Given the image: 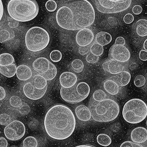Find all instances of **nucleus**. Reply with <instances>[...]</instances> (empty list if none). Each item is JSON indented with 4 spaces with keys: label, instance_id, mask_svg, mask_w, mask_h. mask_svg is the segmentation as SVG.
Listing matches in <instances>:
<instances>
[{
    "label": "nucleus",
    "instance_id": "nucleus-1",
    "mask_svg": "<svg viewBox=\"0 0 147 147\" xmlns=\"http://www.w3.org/2000/svg\"><path fill=\"white\" fill-rule=\"evenodd\" d=\"M95 18L92 5L87 0L72 1L57 11L56 19L58 26L68 30H77L92 25Z\"/></svg>",
    "mask_w": 147,
    "mask_h": 147
},
{
    "label": "nucleus",
    "instance_id": "nucleus-2",
    "mask_svg": "<svg viewBox=\"0 0 147 147\" xmlns=\"http://www.w3.org/2000/svg\"><path fill=\"white\" fill-rule=\"evenodd\" d=\"M44 125L49 136L55 140H63L69 137L74 132L76 119L68 107L57 105L48 110L45 118Z\"/></svg>",
    "mask_w": 147,
    "mask_h": 147
},
{
    "label": "nucleus",
    "instance_id": "nucleus-3",
    "mask_svg": "<svg viewBox=\"0 0 147 147\" xmlns=\"http://www.w3.org/2000/svg\"><path fill=\"white\" fill-rule=\"evenodd\" d=\"M7 10L11 18L18 21L26 22L37 16L39 8L35 0H11L8 4Z\"/></svg>",
    "mask_w": 147,
    "mask_h": 147
},
{
    "label": "nucleus",
    "instance_id": "nucleus-4",
    "mask_svg": "<svg viewBox=\"0 0 147 147\" xmlns=\"http://www.w3.org/2000/svg\"><path fill=\"white\" fill-rule=\"evenodd\" d=\"M88 107L93 119L98 122L112 121L117 117L120 112L118 104L111 99L107 98L100 102L95 101L92 99Z\"/></svg>",
    "mask_w": 147,
    "mask_h": 147
},
{
    "label": "nucleus",
    "instance_id": "nucleus-5",
    "mask_svg": "<svg viewBox=\"0 0 147 147\" xmlns=\"http://www.w3.org/2000/svg\"><path fill=\"white\" fill-rule=\"evenodd\" d=\"M122 114L124 119L128 123L133 124L140 123L147 116V105L141 99H131L125 104Z\"/></svg>",
    "mask_w": 147,
    "mask_h": 147
},
{
    "label": "nucleus",
    "instance_id": "nucleus-6",
    "mask_svg": "<svg viewBox=\"0 0 147 147\" xmlns=\"http://www.w3.org/2000/svg\"><path fill=\"white\" fill-rule=\"evenodd\" d=\"M25 44L28 49L33 52H37L44 49L50 42V36L44 28L35 26L30 28L25 36Z\"/></svg>",
    "mask_w": 147,
    "mask_h": 147
},
{
    "label": "nucleus",
    "instance_id": "nucleus-7",
    "mask_svg": "<svg viewBox=\"0 0 147 147\" xmlns=\"http://www.w3.org/2000/svg\"><path fill=\"white\" fill-rule=\"evenodd\" d=\"M90 91L89 85L87 83L81 82L72 87L65 88L61 87L60 95L62 99L67 102L76 103L86 99Z\"/></svg>",
    "mask_w": 147,
    "mask_h": 147
},
{
    "label": "nucleus",
    "instance_id": "nucleus-8",
    "mask_svg": "<svg viewBox=\"0 0 147 147\" xmlns=\"http://www.w3.org/2000/svg\"><path fill=\"white\" fill-rule=\"evenodd\" d=\"M132 2L131 0H96L94 2L97 10L104 14L120 13L128 9Z\"/></svg>",
    "mask_w": 147,
    "mask_h": 147
},
{
    "label": "nucleus",
    "instance_id": "nucleus-9",
    "mask_svg": "<svg viewBox=\"0 0 147 147\" xmlns=\"http://www.w3.org/2000/svg\"><path fill=\"white\" fill-rule=\"evenodd\" d=\"M26 128L21 121L15 120L12 121L4 128V133L6 138L12 141L22 139L25 135Z\"/></svg>",
    "mask_w": 147,
    "mask_h": 147
},
{
    "label": "nucleus",
    "instance_id": "nucleus-10",
    "mask_svg": "<svg viewBox=\"0 0 147 147\" xmlns=\"http://www.w3.org/2000/svg\"><path fill=\"white\" fill-rule=\"evenodd\" d=\"M110 55L112 59L122 63L127 62L131 56L130 53L126 47L116 45L110 49Z\"/></svg>",
    "mask_w": 147,
    "mask_h": 147
},
{
    "label": "nucleus",
    "instance_id": "nucleus-11",
    "mask_svg": "<svg viewBox=\"0 0 147 147\" xmlns=\"http://www.w3.org/2000/svg\"><path fill=\"white\" fill-rule=\"evenodd\" d=\"M47 86L44 89L40 90L35 88L33 84L28 82L24 85L23 93L28 98L32 100H38L41 98L45 94Z\"/></svg>",
    "mask_w": 147,
    "mask_h": 147
},
{
    "label": "nucleus",
    "instance_id": "nucleus-12",
    "mask_svg": "<svg viewBox=\"0 0 147 147\" xmlns=\"http://www.w3.org/2000/svg\"><path fill=\"white\" fill-rule=\"evenodd\" d=\"M94 38V33L92 30L88 28H84L80 30L76 36V41L80 47H84L90 45Z\"/></svg>",
    "mask_w": 147,
    "mask_h": 147
},
{
    "label": "nucleus",
    "instance_id": "nucleus-13",
    "mask_svg": "<svg viewBox=\"0 0 147 147\" xmlns=\"http://www.w3.org/2000/svg\"><path fill=\"white\" fill-rule=\"evenodd\" d=\"M102 66L104 71L113 75L117 74L124 71L125 67L122 63L113 59L106 61Z\"/></svg>",
    "mask_w": 147,
    "mask_h": 147
},
{
    "label": "nucleus",
    "instance_id": "nucleus-14",
    "mask_svg": "<svg viewBox=\"0 0 147 147\" xmlns=\"http://www.w3.org/2000/svg\"><path fill=\"white\" fill-rule=\"evenodd\" d=\"M59 80L62 87L69 88L72 87L77 83L78 78L74 73L65 71L61 75Z\"/></svg>",
    "mask_w": 147,
    "mask_h": 147
},
{
    "label": "nucleus",
    "instance_id": "nucleus-15",
    "mask_svg": "<svg viewBox=\"0 0 147 147\" xmlns=\"http://www.w3.org/2000/svg\"><path fill=\"white\" fill-rule=\"evenodd\" d=\"M51 62L44 57H40L35 59L33 63L32 66L34 71L42 75L49 69Z\"/></svg>",
    "mask_w": 147,
    "mask_h": 147
},
{
    "label": "nucleus",
    "instance_id": "nucleus-16",
    "mask_svg": "<svg viewBox=\"0 0 147 147\" xmlns=\"http://www.w3.org/2000/svg\"><path fill=\"white\" fill-rule=\"evenodd\" d=\"M132 141L138 144L145 142L147 140V130L143 127H138L133 129L131 134Z\"/></svg>",
    "mask_w": 147,
    "mask_h": 147
},
{
    "label": "nucleus",
    "instance_id": "nucleus-17",
    "mask_svg": "<svg viewBox=\"0 0 147 147\" xmlns=\"http://www.w3.org/2000/svg\"><path fill=\"white\" fill-rule=\"evenodd\" d=\"M131 75L128 71H124L110 77L109 79L115 82L119 87H125L129 83Z\"/></svg>",
    "mask_w": 147,
    "mask_h": 147
},
{
    "label": "nucleus",
    "instance_id": "nucleus-18",
    "mask_svg": "<svg viewBox=\"0 0 147 147\" xmlns=\"http://www.w3.org/2000/svg\"><path fill=\"white\" fill-rule=\"evenodd\" d=\"M75 112L78 118L81 121H89L92 117L90 109L84 105H80L77 107L75 109Z\"/></svg>",
    "mask_w": 147,
    "mask_h": 147
},
{
    "label": "nucleus",
    "instance_id": "nucleus-19",
    "mask_svg": "<svg viewBox=\"0 0 147 147\" xmlns=\"http://www.w3.org/2000/svg\"><path fill=\"white\" fill-rule=\"evenodd\" d=\"M16 74L20 80L26 81L32 77V73L29 67L26 65H22L17 67Z\"/></svg>",
    "mask_w": 147,
    "mask_h": 147
},
{
    "label": "nucleus",
    "instance_id": "nucleus-20",
    "mask_svg": "<svg viewBox=\"0 0 147 147\" xmlns=\"http://www.w3.org/2000/svg\"><path fill=\"white\" fill-rule=\"evenodd\" d=\"M103 87L108 94L112 95H116L119 92V86L118 84L113 80L109 79L104 82Z\"/></svg>",
    "mask_w": 147,
    "mask_h": 147
},
{
    "label": "nucleus",
    "instance_id": "nucleus-21",
    "mask_svg": "<svg viewBox=\"0 0 147 147\" xmlns=\"http://www.w3.org/2000/svg\"><path fill=\"white\" fill-rule=\"evenodd\" d=\"M112 37L111 34L105 32L98 33L95 36L96 42L103 46H106L111 42Z\"/></svg>",
    "mask_w": 147,
    "mask_h": 147
},
{
    "label": "nucleus",
    "instance_id": "nucleus-22",
    "mask_svg": "<svg viewBox=\"0 0 147 147\" xmlns=\"http://www.w3.org/2000/svg\"><path fill=\"white\" fill-rule=\"evenodd\" d=\"M17 67L15 64L7 66H1L0 72L2 75L7 78H12L16 74Z\"/></svg>",
    "mask_w": 147,
    "mask_h": 147
},
{
    "label": "nucleus",
    "instance_id": "nucleus-23",
    "mask_svg": "<svg viewBox=\"0 0 147 147\" xmlns=\"http://www.w3.org/2000/svg\"><path fill=\"white\" fill-rule=\"evenodd\" d=\"M136 32L139 36L144 37L147 36V20L141 19L136 24Z\"/></svg>",
    "mask_w": 147,
    "mask_h": 147
},
{
    "label": "nucleus",
    "instance_id": "nucleus-24",
    "mask_svg": "<svg viewBox=\"0 0 147 147\" xmlns=\"http://www.w3.org/2000/svg\"><path fill=\"white\" fill-rule=\"evenodd\" d=\"M33 84L36 88L40 90L44 89L47 86L46 80L40 75H37L34 77Z\"/></svg>",
    "mask_w": 147,
    "mask_h": 147
},
{
    "label": "nucleus",
    "instance_id": "nucleus-25",
    "mask_svg": "<svg viewBox=\"0 0 147 147\" xmlns=\"http://www.w3.org/2000/svg\"><path fill=\"white\" fill-rule=\"evenodd\" d=\"M15 62L13 57L8 53H4L0 55V65L7 66L14 64Z\"/></svg>",
    "mask_w": 147,
    "mask_h": 147
},
{
    "label": "nucleus",
    "instance_id": "nucleus-26",
    "mask_svg": "<svg viewBox=\"0 0 147 147\" xmlns=\"http://www.w3.org/2000/svg\"><path fill=\"white\" fill-rule=\"evenodd\" d=\"M57 72V68L51 62L49 69L44 74L42 75L47 81H51L56 77Z\"/></svg>",
    "mask_w": 147,
    "mask_h": 147
},
{
    "label": "nucleus",
    "instance_id": "nucleus-27",
    "mask_svg": "<svg viewBox=\"0 0 147 147\" xmlns=\"http://www.w3.org/2000/svg\"><path fill=\"white\" fill-rule=\"evenodd\" d=\"M96 140L97 143L100 145L105 147L109 146L112 142L111 138L105 134H99L97 137Z\"/></svg>",
    "mask_w": 147,
    "mask_h": 147
},
{
    "label": "nucleus",
    "instance_id": "nucleus-28",
    "mask_svg": "<svg viewBox=\"0 0 147 147\" xmlns=\"http://www.w3.org/2000/svg\"><path fill=\"white\" fill-rule=\"evenodd\" d=\"M14 32L9 29H2L1 30V42L7 41L13 38Z\"/></svg>",
    "mask_w": 147,
    "mask_h": 147
},
{
    "label": "nucleus",
    "instance_id": "nucleus-29",
    "mask_svg": "<svg viewBox=\"0 0 147 147\" xmlns=\"http://www.w3.org/2000/svg\"><path fill=\"white\" fill-rule=\"evenodd\" d=\"M107 94L105 92L102 90L98 89L94 92L92 99L95 101L100 102L107 99Z\"/></svg>",
    "mask_w": 147,
    "mask_h": 147
},
{
    "label": "nucleus",
    "instance_id": "nucleus-30",
    "mask_svg": "<svg viewBox=\"0 0 147 147\" xmlns=\"http://www.w3.org/2000/svg\"><path fill=\"white\" fill-rule=\"evenodd\" d=\"M104 51L103 47L96 42H94L91 46V53L96 56H101L103 54Z\"/></svg>",
    "mask_w": 147,
    "mask_h": 147
},
{
    "label": "nucleus",
    "instance_id": "nucleus-31",
    "mask_svg": "<svg viewBox=\"0 0 147 147\" xmlns=\"http://www.w3.org/2000/svg\"><path fill=\"white\" fill-rule=\"evenodd\" d=\"M71 67L73 70L77 73L82 72L84 67V65L82 61L79 59H76L72 61Z\"/></svg>",
    "mask_w": 147,
    "mask_h": 147
},
{
    "label": "nucleus",
    "instance_id": "nucleus-32",
    "mask_svg": "<svg viewBox=\"0 0 147 147\" xmlns=\"http://www.w3.org/2000/svg\"><path fill=\"white\" fill-rule=\"evenodd\" d=\"M37 140L34 137L28 136L24 139L22 143L23 147H37Z\"/></svg>",
    "mask_w": 147,
    "mask_h": 147
},
{
    "label": "nucleus",
    "instance_id": "nucleus-33",
    "mask_svg": "<svg viewBox=\"0 0 147 147\" xmlns=\"http://www.w3.org/2000/svg\"><path fill=\"white\" fill-rule=\"evenodd\" d=\"M9 103L11 106L15 108H20L23 105L21 98L17 96H11L9 99Z\"/></svg>",
    "mask_w": 147,
    "mask_h": 147
},
{
    "label": "nucleus",
    "instance_id": "nucleus-34",
    "mask_svg": "<svg viewBox=\"0 0 147 147\" xmlns=\"http://www.w3.org/2000/svg\"><path fill=\"white\" fill-rule=\"evenodd\" d=\"M51 60L54 63H58L62 59L63 55L62 53L58 50L52 51L50 54Z\"/></svg>",
    "mask_w": 147,
    "mask_h": 147
},
{
    "label": "nucleus",
    "instance_id": "nucleus-35",
    "mask_svg": "<svg viewBox=\"0 0 147 147\" xmlns=\"http://www.w3.org/2000/svg\"><path fill=\"white\" fill-rule=\"evenodd\" d=\"M13 121L11 117L8 114L4 113L0 115V124L1 125L6 126Z\"/></svg>",
    "mask_w": 147,
    "mask_h": 147
},
{
    "label": "nucleus",
    "instance_id": "nucleus-36",
    "mask_svg": "<svg viewBox=\"0 0 147 147\" xmlns=\"http://www.w3.org/2000/svg\"><path fill=\"white\" fill-rule=\"evenodd\" d=\"M145 83V78L144 76L141 75H139L136 76L134 80V85L138 88L144 86Z\"/></svg>",
    "mask_w": 147,
    "mask_h": 147
},
{
    "label": "nucleus",
    "instance_id": "nucleus-37",
    "mask_svg": "<svg viewBox=\"0 0 147 147\" xmlns=\"http://www.w3.org/2000/svg\"><path fill=\"white\" fill-rule=\"evenodd\" d=\"M45 7L47 10L49 12L55 11L57 8V4L56 2L53 0H49L45 3Z\"/></svg>",
    "mask_w": 147,
    "mask_h": 147
},
{
    "label": "nucleus",
    "instance_id": "nucleus-38",
    "mask_svg": "<svg viewBox=\"0 0 147 147\" xmlns=\"http://www.w3.org/2000/svg\"><path fill=\"white\" fill-rule=\"evenodd\" d=\"M86 60L89 63L94 64L98 61L99 57L96 56L91 53L88 54L85 58Z\"/></svg>",
    "mask_w": 147,
    "mask_h": 147
},
{
    "label": "nucleus",
    "instance_id": "nucleus-39",
    "mask_svg": "<svg viewBox=\"0 0 147 147\" xmlns=\"http://www.w3.org/2000/svg\"><path fill=\"white\" fill-rule=\"evenodd\" d=\"M120 147H146L140 144L134 142L132 141H126L122 143Z\"/></svg>",
    "mask_w": 147,
    "mask_h": 147
},
{
    "label": "nucleus",
    "instance_id": "nucleus-40",
    "mask_svg": "<svg viewBox=\"0 0 147 147\" xmlns=\"http://www.w3.org/2000/svg\"><path fill=\"white\" fill-rule=\"evenodd\" d=\"M91 45L84 47H80L78 49L79 53L81 55L84 56L89 53L90 51Z\"/></svg>",
    "mask_w": 147,
    "mask_h": 147
},
{
    "label": "nucleus",
    "instance_id": "nucleus-41",
    "mask_svg": "<svg viewBox=\"0 0 147 147\" xmlns=\"http://www.w3.org/2000/svg\"><path fill=\"white\" fill-rule=\"evenodd\" d=\"M30 107L26 104L25 105H22V107L20 108V112L22 115H25L30 112Z\"/></svg>",
    "mask_w": 147,
    "mask_h": 147
},
{
    "label": "nucleus",
    "instance_id": "nucleus-42",
    "mask_svg": "<svg viewBox=\"0 0 147 147\" xmlns=\"http://www.w3.org/2000/svg\"><path fill=\"white\" fill-rule=\"evenodd\" d=\"M133 16L131 13H127L125 16L123 18L124 22L126 24H129L132 23L134 21Z\"/></svg>",
    "mask_w": 147,
    "mask_h": 147
},
{
    "label": "nucleus",
    "instance_id": "nucleus-43",
    "mask_svg": "<svg viewBox=\"0 0 147 147\" xmlns=\"http://www.w3.org/2000/svg\"><path fill=\"white\" fill-rule=\"evenodd\" d=\"M143 10L142 7L138 5H135L132 8V12L135 15H138L141 14Z\"/></svg>",
    "mask_w": 147,
    "mask_h": 147
},
{
    "label": "nucleus",
    "instance_id": "nucleus-44",
    "mask_svg": "<svg viewBox=\"0 0 147 147\" xmlns=\"http://www.w3.org/2000/svg\"><path fill=\"white\" fill-rule=\"evenodd\" d=\"M125 43V40L123 37L119 36L116 39L115 45L124 46Z\"/></svg>",
    "mask_w": 147,
    "mask_h": 147
},
{
    "label": "nucleus",
    "instance_id": "nucleus-45",
    "mask_svg": "<svg viewBox=\"0 0 147 147\" xmlns=\"http://www.w3.org/2000/svg\"><path fill=\"white\" fill-rule=\"evenodd\" d=\"M140 59L142 61H147V51L145 50H141L139 53Z\"/></svg>",
    "mask_w": 147,
    "mask_h": 147
},
{
    "label": "nucleus",
    "instance_id": "nucleus-46",
    "mask_svg": "<svg viewBox=\"0 0 147 147\" xmlns=\"http://www.w3.org/2000/svg\"><path fill=\"white\" fill-rule=\"evenodd\" d=\"M8 145V142L5 138H0V147H7Z\"/></svg>",
    "mask_w": 147,
    "mask_h": 147
},
{
    "label": "nucleus",
    "instance_id": "nucleus-47",
    "mask_svg": "<svg viewBox=\"0 0 147 147\" xmlns=\"http://www.w3.org/2000/svg\"><path fill=\"white\" fill-rule=\"evenodd\" d=\"M0 100H3L5 98L6 96V93L5 89L2 87H0Z\"/></svg>",
    "mask_w": 147,
    "mask_h": 147
},
{
    "label": "nucleus",
    "instance_id": "nucleus-48",
    "mask_svg": "<svg viewBox=\"0 0 147 147\" xmlns=\"http://www.w3.org/2000/svg\"><path fill=\"white\" fill-rule=\"evenodd\" d=\"M0 7H1V20L3 17L4 13V7L1 0L0 1Z\"/></svg>",
    "mask_w": 147,
    "mask_h": 147
},
{
    "label": "nucleus",
    "instance_id": "nucleus-49",
    "mask_svg": "<svg viewBox=\"0 0 147 147\" xmlns=\"http://www.w3.org/2000/svg\"><path fill=\"white\" fill-rule=\"evenodd\" d=\"M75 147H96L94 146L90 145H78Z\"/></svg>",
    "mask_w": 147,
    "mask_h": 147
},
{
    "label": "nucleus",
    "instance_id": "nucleus-50",
    "mask_svg": "<svg viewBox=\"0 0 147 147\" xmlns=\"http://www.w3.org/2000/svg\"><path fill=\"white\" fill-rule=\"evenodd\" d=\"M143 47L145 50L147 51V39L144 42Z\"/></svg>",
    "mask_w": 147,
    "mask_h": 147
},
{
    "label": "nucleus",
    "instance_id": "nucleus-51",
    "mask_svg": "<svg viewBox=\"0 0 147 147\" xmlns=\"http://www.w3.org/2000/svg\"><path fill=\"white\" fill-rule=\"evenodd\" d=\"M146 126L147 127V119L146 120Z\"/></svg>",
    "mask_w": 147,
    "mask_h": 147
}]
</instances>
